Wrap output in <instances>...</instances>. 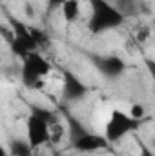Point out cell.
Returning a JSON list of instances; mask_svg holds the SVG:
<instances>
[{"mask_svg": "<svg viewBox=\"0 0 155 156\" xmlns=\"http://www.w3.org/2000/svg\"><path fill=\"white\" fill-rule=\"evenodd\" d=\"M66 125H68L70 145L78 153H97V151H104L110 145L102 134L88 131L77 118L73 115H70V113L66 115Z\"/></svg>", "mask_w": 155, "mask_h": 156, "instance_id": "1", "label": "cell"}, {"mask_svg": "<svg viewBox=\"0 0 155 156\" xmlns=\"http://www.w3.org/2000/svg\"><path fill=\"white\" fill-rule=\"evenodd\" d=\"M91 16L88 20V29L93 35L117 29L124 22V15L108 0H89Z\"/></svg>", "mask_w": 155, "mask_h": 156, "instance_id": "2", "label": "cell"}, {"mask_svg": "<svg viewBox=\"0 0 155 156\" xmlns=\"http://www.w3.org/2000/svg\"><path fill=\"white\" fill-rule=\"evenodd\" d=\"M59 118L53 111L42 109V107H31V115L26 122V140L33 149H39L49 142V131L51 123H55Z\"/></svg>", "mask_w": 155, "mask_h": 156, "instance_id": "3", "label": "cell"}, {"mask_svg": "<svg viewBox=\"0 0 155 156\" xmlns=\"http://www.w3.org/2000/svg\"><path fill=\"white\" fill-rule=\"evenodd\" d=\"M49 73H51V64L39 51H33L22 58L20 80L28 89H40Z\"/></svg>", "mask_w": 155, "mask_h": 156, "instance_id": "4", "label": "cell"}, {"mask_svg": "<svg viewBox=\"0 0 155 156\" xmlns=\"http://www.w3.org/2000/svg\"><path fill=\"white\" fill-rule=\"evenodd\" d=\"M9 27H11L9 45H11V51L17 56L24 58V56H28L29 53L37 51L40 47V40L37 37V31L29 29L28 26H24V22L17 20L11 15H9Z\"/></svg>", "mask_w": 155, "mask_h": 156, "instance_id": "5", "label": "cell"}, {"mask_svg": "<svg viewBox=\"0 0 155 156\" xmlns=\"http://www.w3.org/2000/svg\"><path fill=\"white\" fill-rule=\"evenodd\" d=\"M141 123L135 122L133 118L126 113H122L120 109H113L112 115L106 120V125H104V138L106 142L112 145V144H117L120 142L126 134L133 133Z\"/></svg>", "mask_w": 155, "mask_h": 156, "instance_id": "6", "label": "cell"}, {"mask_svg": "<svg viewBox=\"0 0 155 156\" xmlns=\"http://www.w3.org/2000/svg\"><path fill=\"white\" fill-rule=\"evenodd\" d=\"M95 67L108 78H119L126 71V64L120 56L117 55H106V56H97L95 60Z\"/></svg>", "mask_w": 155, "mask_h": 156, "instance_id": "7", "label": "cell"}, {"mask_svg": "<svg viewBox=\"0 0 155 156\" xmlns=\"http://www.w3.org/2000/svg\"><path fill=\"white\" fill-rule=\"evenodd\" d=\"M64 98L68 102H78L88 94V87L80 78L71 73V71H64Z\"/></svg>", "mask_w": 155, "mask_h": 156, "instance_id": "8", "label": "cell"}, {"mask_svg": "<svg viewBox=\"0 0 155 156\" xmlns=\"http://www.w3.org/2000/svg\"><path fill=\"white\" fill-rule=\"evenodd\" d=\"M35 149L29 145L28 140L24 138H11L7 145V154L9 156H33Z\"/></svg>", "mask_w": 155, "mask_h": 156, "instance_id": "9", "label": "cell"}, {"mask_svg": "<svg viewBox=\"0 0 155 156\" xmlns=\"http://www.w3.org/2000/svg\"><path fill=\"white\" fill-rule=\"evenodd\" d=\"M59 9L66 22H75L80 16V0H66Z\"/></svg>", "mask_w": 155, "mask_h": 156, "instance_id": "10", "label": "cell"}, {"mask_svg": "<svg viewBox=\"0 0 155 156\" xmlns=\"http://www.w3.org/2000/svg\"><path fill=\"white\" fill-rule=\"evenodd\" d=\"M128 115L133 118L135 122H139V123H141V120L146 116V109H144V105H142V104H133V105L130 107V113H128Z\"/></svg>", "mask_w": 155, "mask_h": 156, "instance_id": "11", "label": "cell"}, {"mask_svg": "<svg viewBox=\"0 0 155 156\" xmlns=\"http://www.w3.org/2000/svg\"><path fill=\"white\" fill-rule=\"evenodd\" d=\"M64 2L66 0H47V5H49V9H59Z\"/></svg>", "mask_w": 155, "mask_h": 156, "instance_id": "12", "label": "cell"}, {"mask_svg": "<svg viewBox=\"0 0 155 156\" xmlns=\"http://www.w3.org/2000/svg\"><path fill=\"white\" fill-rule=\"evenodd\" d=\"M141 156H153V153H152L148 147H144V145H142V147H141Z\"/></svg>", "mask_w": 155, "mask_h": 156, "instance_id": "13", "label": "cell"}, {"mask_svg": "<svg viewBox=\"0 0 155 156\" xmlns=\"http://www.w3.org/2000/svg\"><path fill=\"white\" fill-rule=\"evenodd\" d=\"M0 156H9V154H7V149H6L2 144H0Z\"/></svg>", "mask_w": 155, "mask_h": 156, "instance_id": "14", "label": "cell"}]
</instances>
